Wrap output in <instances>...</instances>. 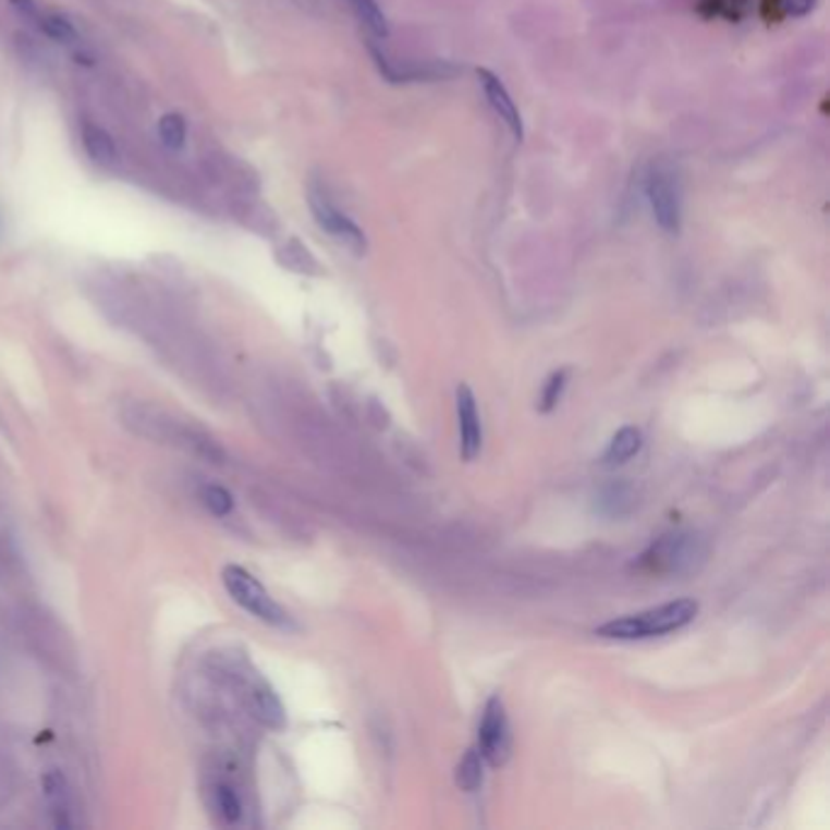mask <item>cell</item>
I'll use <instances>...</instances> for the list:
<instances>
[{
  "instance_id": "1",
  "label": "cell",
  "mask_w": 830,
  "mask_h": 830,
  "mask_svg": "<svg viewBox=\"0 0 830 830\" xmlns=\"http://www.w3.org/2000/svg\"><path fill=\"white\" fill-rule=\"evenodd\" d=\"M699 605L694 599H674L668 605L650 607L636 611V614H626L619 619H611L607 624H601L595 633L601 638L611 640H646L668 636V633L680 631L689 626L694 617H697Z\"/></svg>"
},
{
  "instance_id": "2",
  "label": "cell",
  "mask_w": 830,
  "mask_h": 830,
  "mask_svg": "<svg viewBox=\"0 0 830 830\" xmlns=\"http://www.w3.org/2000/svg\"><path fill=\"white\" fill-rule=\"evenodd\" d=\"M222 583L236 605L246 609L248 614L256 617L258 621L278 626V628L290 626V619L283 611V607H280L278 601L268 595V589L258 583L252 573H246L244 567L227 565L222 570Z\"/></svg>"
},
{
  "instance_id": "3",
  "label": "cell",
  "mask_w": 830,
  "mask_h": 830,
  "mask_svg": "<svg viewBox=\"0 0 830 830\" xmlns=\"http://www.w3.org/2000/svg\"><path fill=\"white\" fill-rule=\"evenodd\" d=\"M646 195L650 210L658 224L668 234L680 232L682 222V200H680V179L678 171L668 161H652L646 175Z\"/></svg>"
},
{
  "instance_id": "4",
  "label": "cell",
  "mask_w": 830,
  "mask_h": 830,
  "mask_svg": "<svg viewBox=\"0 0 830 830\" xmlns=\"http://www.w3.org/2000/svg\"><path fill=\"white\" fill-rule=\"evenodd\" d=\"M307 203L313 210L317 224L325 230L331 239H337L339 244H344L354 254L366 252V234L361 227L351 220L346 212H341V207L331 200V195L321 188L319 183H309Z\"/></svg>"
},
{
  "instance_id": "5",
  "label": "cell",
  "mask_w": 830,
  "mask_h": 830,
  "mask_svg": "<svg viewBox=\"0 0 830 830\" xmlns=\"http://www.w3.org/2000/svg\"><path fill=\"white\" fill-rule=\"evenodd\" d=\"M477 750L483 760L495 767L504 765L512 755V731L506 709L500 697H490L483 709L480 725H477Z\"/></svg>"
},
{
  "instance_id": "6",
  "label": "cell",
  "mask_w": 830,
  "mask_h": 830,
  "mask_svg": "<svg viewBox=\"0 0 830 830\" xmlns=\"http://www.w3.org/2000/svg\"><path fill=\"white\" fill-rule=\"evenodd\" d=\"M701 560L699 538L692 534H674L658 541L650 551L643 556V565L650 570H662V573H680L694 565V560Z\"/></svg>"
},
{
  "instance_id": "7",
  "label": "cell",
  "mask_w": 830,
  "mask_h": 830,
  "mask_svg": "<svg viewBox=\"0 0 830 830\" xmlns=\"http://www.w3.org/2000/svg\"><path fill=\"white\" fill-rule=\"evenodd\" d=\"M370 49H373V59H376L380 74L392 83L449 78L459 71L455 66H451L449 61H400V59H392L388 51H382L378 47H370Z\"/></svg>"
},
{
  "instance_id": "8",
  "label": "cell",
  "mask_w": 830,
  "mask_h": 830,
  "mask_svg": "<svg viewBox=\"0 0 830 830\" xmlns=\"http://www.w3.org/2000/svg\"><path fill=\"white\" fill-rule=\"evenodd\" d=\"M455 412H459V431H461V455L463 461H475L483 451V422L477 412V402L468 386H459L455 390Z\"/></svg>"
},
{
  "instance_id": "9",
  "label": "cell",
  "mask_w": 830,
  "mask_h": 830,
  "mask_svg": "<svg viewBox=\"0 0 830 830\" xmlns=\"http://www.w3.org/2000/svg\"><path fill=\"white\" fill-rule=\"evenodd\" d=\"M10 5H13L23 17L33 20V23L49 39L61 41V45H76V41H78V35H76L74 25H71L64 15L51 13V10L41 8L39 0H10Z\"/></svg>"
},
{
  "instance_id": "10",
  "label": "cell",
  "mask_w": 830,
  "mask_h": 830,
  "mask_svg": "<svg viewBox=\"0 0 830 830\" xmlns=\"http://www.w3.org/2000/svg\"><path fill=\"white\" fill-rule=\"evenodd\" d=\"M477 76H480L487 102H490L492 110L506 124V130L512 132V137L522 139V134H524V130H522V115H518L514 100H512L510 93H506V88L502 86V81L497 78L495 74H490V71H487V69L477 71Z\"/></svg>"
},
{
  "instance_id": "11",
  "label": "cell",
  "mask_w": 830,
  "mask_h": 830,
  "mask_svg": "<svg viewBox=\"0 0 830 830\" xmlns=\"http://www.w3.org/2000/svg\"><path fill=\"white\" fill-rule=\"evenodd\" d=\"M41 790H45V802H47V808L51 818H54V826L59 828H66L71 823V802H69V786H66V780L64 774L51 770L45 774V780H41Z\"/></svg>"
},
{
  "instance_id": "12",
  "label": "cell",
  "mask_w": 830,
  "mask_h": 830,
  "mask_svg": "<svg viewBox=\"0 0 830 830\" xmlns=\"http://www.w3.org/2000/svg\"><path fill=\"white\" fill-rule=\"evenodd\" d=\"M252 713L256 721H261L264 725L273 731H280L285 725V709L280 699L276 697V692L268 687L266 682H258L252 689Z\"/></svg>"
},
{
  "instance_id": "13",
  "label": "cell",
  "mask_w": 830,
  "mask_h": 830,
  "mask_svg": "<svg viewBox=\"0 0 830 830\" xmlns=\"http://www.w3.org/2000/svg\"><path fill=\"white\" fill-rule=\"evenodd\" d=\"M81 142H83V149H86L88 157L96 163L112 166L118 161L115 139H112L110 134L100 127V124H93V122L83 124Z\"/></svg>"
},
{
  "instance_id": "14",
  "label": "cell",
  "mask_w": 830,
  "mask_h": 830,
  "mask_svg": "<svg viewBox=\"0 0 830 830\" xmlns=\"http://www.w3.org/2000/svg\"><path fill=\"white\" fill-rule=\"evenodd\" d=\"M643 445V434L636 427H624L614 434V439L609 441V449L605 451V463L607 465H621L631 461L633 455L640 451Z\"/></svg>"
},
{
  "instance_id": "15",
  "label": "cell",
  "mask_w": 830,
  "mask_h": 830,
  "mask_svg": "<svg viewBox=\"0 0 830 830\" xmlns=\"http://www.w3.org/2000/svg\"><path fill=\"white\" fill-rule=\"evenodd\" d=\"M485 772H483V755L477 748H468L463 755V760L455 767V784L461 786L463 792H477L483 786Z\"/></svg>"
},
{
  "instance_id": "16",
  "label": "cell",
  "mask_w": 830,
  "mask_h": 830,
  "mask_svg": "<svg viewBox=\"0 0 830 830\" xmlns=\"http://www.w3.org/2000/svg\"><path fill=\"white\" fill-rule=\"evenodd\" d=\"M349 5L361 20V25H366V29L373 37L378 39L388 37V20L386 15H382V10L376 0H349Z\"/></svg>"
},
{
  "instance_id": "17",
  "label": "cell",
  "mask_w": 830,
  "mask_h": 830,
  "mask_svg": "<svg viewBox=\"0 0 830 830\" xmlns=\"http://www.w3.org/2000/svg\"><path fill=\"white\" fill-rule=\"evenodd\" d=\"M159 137L169 149H183L185 139H188V124H185L183 115L179 112H169L159 120Z\"/></svg>"
},
{
  "instance_id": "18",
  "label": "cell",
  "mask_w": 830,
  "mask_h": 830,
  "mask_svg": "<svg viewBox=\"0 0 830 830\" xmlns=\"http://www.w3.org/2000/svg\"><path fill=\"white\" fill-rule=\"evenodd\" d=\"M567 388V370H556L551 378L546 380V386L541 390V402H538V410L541 412H553L560 400H563V392Z\"/></svg>"
},
{
  "instance_id": "19",
  "label": "cell",
  "mask_w": 830,
  "mask_h": 830,
  "mask_svg": "<svg viewBox=\"0 0 830 830\" xmlns=\"http://www.w3.org/2000/svg\"><path fill=\"white\" fill-rule=\"evenodd\" d=\"M203 502L215 516H230L234 512V497L220 485H207L203 490Z\"/></svg>"
},
{
  "instance_id": "20",
  "label": "cell",
  "mask_w": 830,
  "mask_h": 830,
  "mask_svg": "<svg viewBox=\"0 0 830 830\" xmlns=\"http://www.w3.org/2000/svg\"><path fill=\"white\" fill-rule=\"evenodd\" d=\"M215 798H217V808H220V814L227 823H236L239 818H242V798H239V794L232 790V786L227 784L217 786Z\"/></svg>"
},
{
  "instance_id": "21",
  "label": "cell",
  "mask_w": 830,
  "mask_h": 830,
  "mask_svg": "<svg viewBox=\"0 0 830 830\" xmlns=\"http://www.w3.org/2000/svg\"><path fill=\"white\" fill-rule=\"evenodd\" d=\"M816 0H780L784 15H804L806 10L814 8Z\"/></svg>"
}]
</instances>
